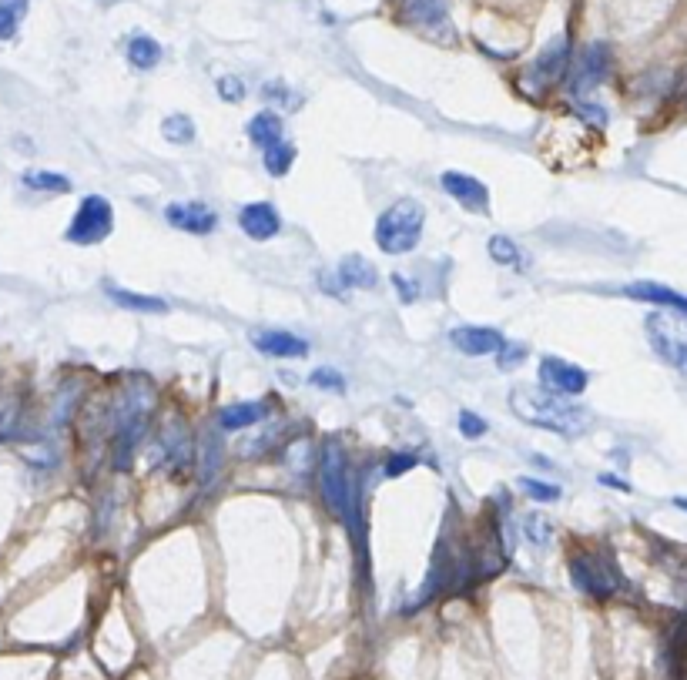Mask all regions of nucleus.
<instances>
[{
	"mask_svg": "<svg viewBox=\"0 0 687 680\" xmlns=\"http://www.w3.org/2000/svg\"><path fill=\"white\" fill-rule=\"evenodd\" d=\"M607 74H610V47L590 44L577 57V67H574V74H570V91H574L577 98H587L590 91L607 81Z\"/></svg>",
	"mask_w": 687,
	"mask_h": 680,
	"instance_id": "nucleus-8",
	"label": "nucleus"
},
{
	"mask_svg": "<svg viewBox=\"0 0 687 680\" xmlns=\"http://www.w3.org/2000/svg\"><path fill=\"white\" fill-rule=\"evenodd\" d=\"M450 342L463 356H496L503 349V332L490 329V325H456L450 332Z\"/></svg>",
	"mask_w": 687,
	"mask_h": 680,
	"instance_id": "nucleus-14",
	"label": "nucleus"
},
{
	"mask_svg": "<svg viewBox=\"0 0 687 680\" xmlns=\"http://www.w3.org/2000/svg\"><path fill=\"white\" fill-rule=\"evenodd\" d=\"M309 382H312V386H319V389H329V392H342V389H346V379H342L339 372L329 369V366H322V369L312 372Z\"/></svg>",
	"mask_w": 687,
	"mask_h": 680,
	"instance_id": "nucleus-32",
	"label": "nucleus"
},
{
	"mask_svg": "<svg viewBox=\"0 0 687 680\" xmlns=\"http://www.w3.org/2000/svg\"><path fill=\"white\" fill-rule=\"evenodd\" d=\"M165 222L188 235H212L218 228V215L202 201H171L165 208Z\"/></svg>",
	"mask_w": 687,
	"mask_h": 680,
	"instance_id": "nucleus-11",
	"label": "nucleus"
},
{
	"mask_svg": "<svg viewBox=\"0 0 687 680\" xmlns=\"http://www.w3.org/2000/svg\"><path fill=\"white\" fill-rule=\"evenodd\" d=\"M24 188L31 191H54V195H64V191H71V181L64 175H57V171H24Z\"/></svg>",
	"mask_w": 687,
	"mask_h": 680,
	"instance_id": "nucleus-27",
	"label": "nucleus"
},
{
	"mask_svg": "<svg viewBox=\"0 0 687 680\" xmlns=\"http://www.w3.org/2000/svg\"><path fill=\"white\" fill-rule=\"evenodd\" d=\"M624 295H627V299L654 302V305H661V309H671V312L687 315V295L667 289V285H657V282H634V285H627Z\"/></svg>",
	"mask_w": 687,
	"mask_h": 680,
	"instance_id": "nucleus-17",
	"label": "nucleus"
},
{
	"mask_svg": "<svg viewBox=\"0 0 687 680\" xmlns=\"http://www.w3.org/2000/svg\"><path fill=\"white\" fill-rule=\"evenodd\" d=\"M265 413H269L265 402H228L222 413H218V426H222L225 433H238V429L262 423Z\"/></svg>",
	"mask_w": 687,
	"mask_h": 680,
	"instance_id": "nucleus-19",
	"label": "nucleus"
},
{
	"mask_svg": "<svg viewBox=\"0 0 687 680\" xmlns=\"http://www.w3.org/2000/svg\"><path fill=\"white\" fill-rule=\"evenodd\" d=\"M600 483H604V486H614V490H624V493H631V486H627L624 480H620V476H610V473H604V476H600Z\"/></svg>",
	"mask_w": 687,
	"mask_h": 680,
	"instance_id": "nucleus-39",
	"label": "nucleus"
},
{
	"mask_svg": "<svg viewBox=\"0 0 687 680\" xmlns=\"http://www.w3.org/2000/svg\"><path fill=\"white\" fill-rule=\"evenodd\" d=\"M393 285L399 289V295H403V302H416V295H419V289L413 282L406 279V275H399V272H393Z\"/></svg>",
	"mask_w": 687,
	"mask_h": 680,
	"instance_id": "nucleus-38",
	"label": "nucleus"
},
{
	"mask_svg": "<svg viewBox=\"0 0 687 680\" xmlns=\"http://www.w3.org/2000/svg\"><path fill=\"white\" fill-rule=\"evenodd\" d=\"M570 583L587 597L607 600L624 587V573L604 550H580L570 557Z\"/></svg>",
	"mask_w": 687,
	"mask_h": 680,
	"instance_id": "nucleus-4",
	"label": "nucleus"
},
{
	"mask_svg": "<svg viewBox=\"0 0 687 680\" xmlns=\"http://www.w3.org/2000/svg\"><path fill=\"white\" fill-rule=\"evenodd\" d=\"M520 526H523V536L537 543V547H547V543H550L553 526H550L547 516H540V513H527V516H523V520H520Z\"/></svg>",
	"mask_w": 687,
	"mask_h": 680,
	"instance_id": "nucleus-29",
	"label": "nucleus"
},
{
	"mask_svg": "<svg viewBox=\"0 0 687 680\" xmlns=\"http://www.w3.org/2000/svg\"><path fill=\"white\" fill-rule=\"evenodd\" d=\"M399 21L413 27H436L446 21V0H399Z\"/></svg>",
	"mask_w": 687,
	"mask_h": 680,
	"instance_id": "nucleus-18",
	"label": "nucleus"
},
{
	"mask_svg": "<svg viewBox=\"0 0 687 680\" xmlns=\"http://www.w3.org/2000/svg\"><path fill=\"white\" fill-rule=\"evenodd\" d=\"M31 0H0V41H11L17 27L24 24Z\"/></svg>",
	"mask_w": 687,
	"mask_h": 680,
	"instance_id": "nucleus-25",
	"label": "nucleus"
},
{
	"mask_svg": "<svg viewBox=\"0 0 687 680\" xmlns=\"http://www.w3.org/2000/svg\"><path fill=\"white\" fill-rule=\"evenodd\" d=\"M460 433H463L466 439H480V436H486V419L476 416V413H470V409H463V413H460Z\"/></svg>",
	"mask_w": 687,
	"mask_h": 680,
	"instance_id": "nucleus-34",
	"label": "nucleus"
},
{
	"mask_svg": "<svg viewBox=\"0 0 687 680\" xmlns=\"http://www.w3.org/2000/svg\"><path fill=\"white\" fill-rule=\"evenodd\" d=\"M262 98L275 104V108H289V104H299V98L289 91V84H282V81H272V84H265L262 88ZM292 111V108H289Z\"/></svg>",
	"mask_w": 687,
	"mask_h": 680,
	"instance_id": "nucleus-31",
	"label": "nucleus"
},
{
	"mask_svg": "<svg viewBox=\"0 0 687 680\" xmlns=\"http://www.w3.org/2000/svg\"><path fill=\"white\" fill-rule=\"evenodd\" d=\"M336 295L346 292V289H376L379 285V275L376 268H372L362 255H346L336 268Z\"/></svg>",
	"mask_w": 687,
	"mask_h": 680,
	"instance_id": "nucleus-16",
	"label": "nucleus"
},
{
	"mask_svg": "<svg viewBox=\"0 0 687 680\" xmlns=\"http://www.w3.org/2000/svg\"><path fill=\"white\" fill-rule=\"evenodd\" d=\"M510 409L513 416L523 419L527 426L547 429V433L560 436H580L587 433L590 413L577 402H570V396H553L547 389L537 386H513L510 389Z\"/></svg>",
	"mask_w": 687,
	"mask_h": 680,
	"instance_id": "nucleus-1",
	"label": "nucleus"
},
{
	"mask_svg": "<svg viewBox=\"0 0 687 680\" xmlns=\"http://www.w3.org/2000/svg\"><path fill=\"white\" fill-rule=\"evenodd\" d=\"M292 161H295V145H289V141H275V145L269 148H262V165L269 175L275 178H282V175H289V168H292Z\"/></svg>",
	"mask_w": 687,
	"mask_h": 680,
	"instance_id": "nucleus-24",
	"label": "nucleus"
},
{
	"mask_svg": "<svg viewBox=\"0 0 687 680\" xmlns=\"http://www.w3.org/2000/svg\"><path fill=\"white\" fill-rule=\"evenodd\" d=\"M590 376L580 366L557 356H543L540 359V386L553 392V396H580L587 389Z\"/></svg>",
	"mask_w": 687,
	"mask_h": 680,
	"instance_id": "nucleus-9",
	"label": "nucleus"
},
{
	"mask_svg": "<svg viewBox=\"0 0 687 680\" xmlns=\"http://www.w3.org/2000/svg\"><path fill=\"white\" fill-rule=\"evenodd\" d=\"M517 483H520V490L537 503H557L560 496H564L557 483H543V480H537V476H520Z\"/></svg>",
	"mask_w": 687,
	"mask_h": 680,
	"instance_id": "nucleus-28",
	"label": "nucleus"
},
{
	"mask_svg": "<svg viewBox=\"0 0 687 680\" xmlns=\"http://www.w3.org/2000/svg\"><path fill=\"white\" fill-rule=\"evenodd\" d=\"M426 208L416 198H399L376 218V245L383 255H409L419 245Z\"/></svg>",
	"mask_w": 687,
	"mask_h": 680,
	"instance_id": "nucleus-3",
	"label": "nucleus"
},
{
	"mask_svg": "<svg viewBox=\"0 0 687 680\" xmlns=\"http://www.w3.org/2000/svg\"><path fill=\"white\" fill-rule=\"evenodd\" d=\"M567 67H570V41L567 37H553V41L533 57V64L527 67L523 81H527L530 94H543V91H550L553 84H560Z\"/></svg>",
	"mask_w": 687,
	"mask_h": 680,
	"instance_id": "nucleus-7",
	"label": "nucleus"
},
{
	"mask_svg": "<svg viewBox=\"0 0 687 680\" xmlns=\"http://www.w3.org/2000/svg\"><path fill=\"white\" fill-rule=\"evenodd\" d=\"M674 506H677V510L687 513V500H684V496H674Z\"/></svg>",
	"mask_w": 687,
	"mask_h": 680,
	"instance_id": "nucleus-40",
	"label": "nucleus"
},
{
	"mask_svg": "<svg viewBox=\"0 0 687 680\" xmlns=\"http://www.w3.org/2000/svg\"><path fill=\"white\" fill-rule=\"evenodd\" d=\"M108 295L114 305H121V309H131V312H168V302L158 299V295H141V292H128V289H118V285H108Z\"/></svg>",
	"mask_w": 687,
	"mask_h": 680,
	"instance_id": "nucleus-22",
	"label": "nucleus"
},
{
	"mask_svg": "<svg viewBox=\"0 0 687 680\" xmlns=\"http://www.w3.org/2000/svg\"><path fill=\"white\" fill-rule=\"evenodd\" d=\"M161 134H165V141H171V145H192L198 131H195L192 114H168V118L161 121Z\"/></svg>",
	"mask_w": 687,
	"mask_h": 680,
	"instance_id": "nucleus-26",
	"label": "nucleus"
},
{
	"mask_svg": "<svg viewBox=\"0 0 687 680\" xmlns=\"http://www.w3.org/2000/svg\"><path fill=\"white\" fill-rule=\"evenodd\" d=\"M238 228L252 238V242H269L282 232V215L269 201H252L238 212Z\"/></svg>",
	"mask_w": 687,
	"mask_h": 680,
	"instance_id": "nucleus-15",
	"label": "nucleus"
},
{
	"mask_svg": "<svg viewBox=\"0 0 687 680\" xmlns=\"http://www.w3.org/2000/svg\"><path fill=\"white\" fill-rule=\"evenodd\" d=\"M577 114H580V118H584V121L594 124V128H604V124H607V111L600 108V104L580 101V104H577Z\"/></svg>",
	"mask_w": 687,
	"mask_h": 680,
	"instance_id": "nucleus-37",
	"label": "nucleus"
},
{
	"mask_svg": "<svg viewBox=\"0 0 687 680\" xmlns=\"http://www.w3.org/2000/svg\"><path fill=\"white\" fill-rule=\"evenodd\" d=\"M282 134H285V124L275 111H259L248 121V141L259 148H269L275 141H282Z\"/></svg>",
	"mask_w": 687,
	"mask_h": 680,
	"instance_id": "nucleus-20",
	"label": "nucleus"
},
{
	"mask_svg": "<svg viewBox=\"0 0 687 680\" xmlns=\"http://www.w3.org/2000/svg\"><path fill=\"white\" fill-rule=\"evenodd\" d=\"M124 57H128V64L138 67V71H151V67L161 61V44L148 34H135L128 41V47H124Z\"/></svg>",
	"mask_w": 687,
	"mask_h": 680,
	"instance_id": "nucleus-21",
	"label": "nucleus"
},
{
	"mask_svg": "<svg viewBox=\"0 0 687 680\" xmlns=\"http://www.w3.org/2000/svg\"><path fill=\"white\" fill-rule=\"evenodd\" d=\"M158 463L161 466H168L171 473H185L188 466H192V436H188V429L185 423H168L165 429L158 433Z\"/></svg>",
	"mask_w": 687,
	"mask_h": 680,
	"instance_id": "nucleus-12",
	"label": "nucleus"
},
{
	"mask_svg": "<svg viewBox=\"0 0 687 680\" xmlns=\"http://www.w3.org/2000/svg\"><path fill=\"white\" fill-rule=\"evenodd\" d=\"M111 228H114L111 201L104 195H88L78 205V212H74L64 238H68L71 245H98L111 235Z\"/></svg>",
	"mask_w": 687,
	"mask_h": 680,
	"instance_id": "nucleus-6",
	"label": "nucleus"
},
{
	"mask_svg": "<svg viewBox=\"0 0 687 680\" xmlns=\"http://www.w3.org/2000/svg\"><path fill=\"white\" fill-rule=\"evenodd\" d=\"M14 419H17V402L7 396L4 386H0V439L14 429Z\"/></svg>",
	"mask_w": 687,
	"mask_h": 680,
	"instance_id": "nucleus-33",
	"label": "nucleus"
},
{
	"mask_svg": "<svg viewBox=\"0 0 687 680\" xmlns=\"http://www.w3.org/2000/svg\"><path fill=\"white\" fill-rule=\"evenodd\" d=\"M319 493L332 516H339L346 523V530L352 533V543L362 550V513H359V493L356 480H352V469L346 459V449L339 446V439H326L319 456Z\"/></svg>",
	"mask_w": 687,
	"mask_h": 680,
	"instance_id": "nucleus-2",
	"label": "nucleus"
},
{
	"mask_svg": "<svg viewBox=\"0 0 687 680\" xmlns=\"http://www.w3.org/2000/svg\"><path fill=\"white\" fill-rule=\"evenodd\" d=\"M490 258L503 268H517V272H527V258H523L520 245L507 235H493L490 238Z\"/></svg>",
	"mask_w": 687,
	"mask_h": 680,
	"instance_id": "nucleus-23",
	"label": "nucleus"
},
{
	"mask_svg": "<svg viewBox=\"0 0 687 680\" xmlns=\"http://www.w3.org/2000/svg\"><path fill=\"white\" fill-rule=\"evenodd\" d=\"M419 459L413 453H393L386 459V476H403L406 469H413Z\"/></svg>",
	"mask_w": 687,
	"mask_h": 680,
	"instance_id": "nucleus-36",
	"label": "nucleus"
},
{
	"mask_svg": "<svg viewBox=\"0 0 687 680\" xmlns=\"http://www.w3.org/2000/svg\"><path fill=\"white\" fill-rule=\"evenodd\" d=\"M248 342L262 352V356L272 359H305L309 356V342L302 335H292L285 329H252L248 332Z\"/></svg>",
	"mask_w": 687,
	"mask_h": 680,
	"instance_id": "nucleus-13",
	"label": "nucleus"
},
{
	"mask_svg": "<svg viewBox=\"0 0 687 680\" xmlns=\"http://www.w3.org/2000/svg\"><path fill=\"white\" fill-rule=\"evenodd\" d=\"M245 81L235 78V74H225V78H218V98H222L225 104H238L245 101Z\"/></svg>",
	"mask_w": 687,
	"mask_h": 680,
	"instance_id": "nucleus-30",
	"label": "nucleus"
},
{
	"mask_svg": "<svg viewBox=\"0 0 687 680\" xmlns=\"http://www.w3.org/2000/svg\"><path fill=\"white\" fill-rule=\"evenodd\" d=\"M440 188L450 198L460 201L466 212L490 215V188H486L480 178L463 175V171H443V175H440Z\"/></svg>",
	"mask_w": 687,
	"mask_h": 680,
	"instance_id": "nucleus-10",
	"label": "nucleus"
},
{
	"mask_svg": "<svg viewBox=\"0 0 687 680\" xmlns=\"http://www.w3.org/2000/svg\"><path fill=\"white\" fill-rule=\"evenodd\" d=\"M523 356H527V346H510V342H503V349L496 352V366H500V369H513Z\"/></svg>",
	"mask_w": 687,
	"mask_h": 680,
	"instance_id": "nucleus-35",
	"label": "nucleus"
},
{
	"mask_svg": "<svg viewBox=\"0 0 687 680\" xmlns=\"http://www.w3.org/2000/svg\"><path fill=\"white\" fill-rule=\"evenodd\" d=\"M644 332L657 356L687 376V315L651 312L644 319Z\"/></svg>",
	"mask_w": 687,
	"mask_h": 680,
	"instance_id": "nucleus-5",
	"label": "nucleus"
}]
</instances>
